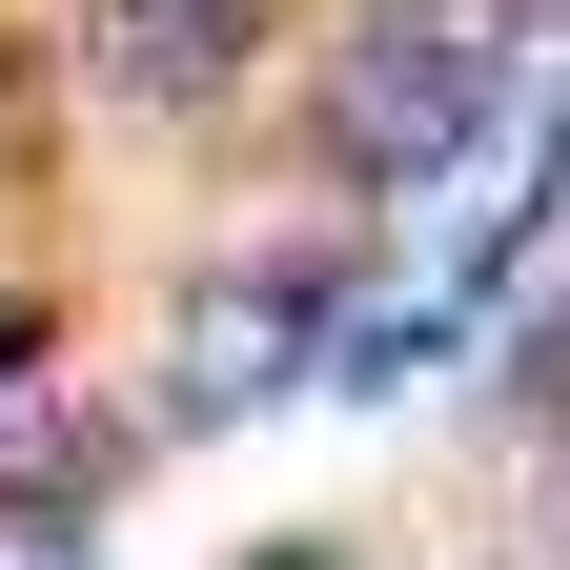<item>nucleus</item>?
<instances>
[{
  "mask_svg": "<svg viewBox=\"0 0 570 570\" xmlns=\"http://www.w3.org/2000/svg\"><path fill=\"white\" fill-rule=\"evenodd\" d=\"M469 122H489V82H469V21H428V41H367V61H346L326 164H346V184H428V164H469Z\"/></svg>",
  "mask_w": 570,
  "mask_h": 570,
  "instance_id": "obj_1",
  "label": "nucleus"
},
{
  "mask_svg": "<svg viewBox=\"0 0 570 570\" xmlns=\"http://www.w3.org/2000/svg\"><path fill=\"white\" fill-rule=\"evenodd\" d=\"M285 367H306V265H225V285L184 306V346H164L184 407H265Z\"/></svg>",
  "mask_w": 570,
  "mask_h": 570,
  "instance_id": "obj_2",
  "label": "nucleus"
},
{
  "mask_svg": "<svg viewBox=\"0 0 570 570\" xmlns=\"http://www.w3.org/2000/svg\"><path fill=\"white\" fill-rule=\"evenodd\" d=\"M245 41H265V0H102V82L122 102H225Z\"/></svg>",
  "mask_w": 570,
  "mask_h": 570,
  "instance_id": "obj_3",
  "label": "nucleus"
}]
</instances>
